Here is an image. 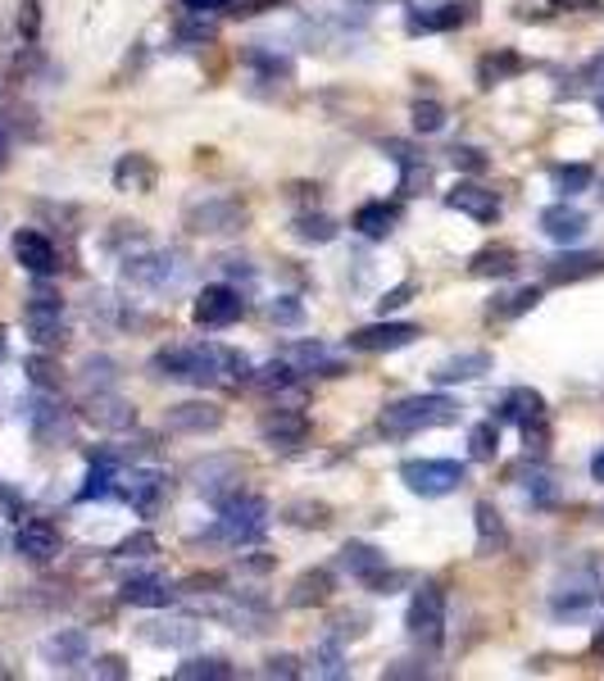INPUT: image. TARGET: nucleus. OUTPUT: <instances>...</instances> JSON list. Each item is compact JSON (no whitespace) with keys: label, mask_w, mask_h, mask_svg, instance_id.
I'll return each mask as SVG.
<instances>
[{"label":"nucleus","mask_w":604,"mask_h":681,"mask_svg":"<svg viewBox=\"0 0 604 681\" xmlns=\"http://www.w3.org/2000/svg\"><path fill=\"white\" fill-rule=\"evenodd\" d=\"M523 486H527V500H532V505H555V482H550V473L536 469Z\"/></svg>","instance_id":"49"},{"label":"nucleus","mask_w":604,"mask_h":681,"mask_svg":"<svg viewBox=\"0 0 604 681\" xmlns=\"http://www.w3.org/2000/svg\"><path fill=\"white\" fill-rule=\"evenodd\" d=\"M5 150H10V146H5V128H0V164H5Z\"/></svg>","instance_id":"60"},{"label":"nucleus","mask_w":604,"mask_h":681,"mask_svg":"<svg viewBox=\"0 0 604 681\" xmlns=\"http://www.w3.org/2000/svg\"><path fill=\"white\" fill-rule=\"evenodd\" d=\"M27 373H33L37 391H55V386H59V373H55V363H46V359H27Z\"/></svg>","instance_id":"52"},{"label":"nucleus","mask_w":604,"mask_h":681,"mask_svg":"<svg viewBox=\"0 0 604 681\" xmlns=\"http://www.w3.org/2000/svg\"><path fill=\"white\" fill-rule=\"evenodd\" d=\"M114 182H118V192H150L155 187V164H150L146 154H128V160L114 169Z\"/></svg>","instance_id":"35"},{"label":"nucleus","mask_w":604,"mask_h":681,"mask_svg":"<svg viewBox=\"0 0 604 681\" xmlns=\"http://www.w3.org/2000/svg\"><path fill=\"white\" fill-rule=\"evenodd\" d=\"M586 213L578 209V205H568V200H559V205H546L541 209V232H546L550 241H559V245H572V241H582L586 236Z\"/></svg>","instance_id":"22"},{"label":"nucleus","mask_w":604,"mask_h":681,"mask_svg":"<svg viewBox=\"0 0 604 681\" xmlns=\"http://www.w3.org/2000/svg\"><path fill=\"white\" fill-rule=\"evenodd\" d=\"M59 545H65V536H59V528H55V522H46V518H27V522H19V532H14V550L23 554V559H33V564H50L59 554Z\"/></svg>","instance_id":"15"},{"label":"nucleus","mask_w":604,"mask_h":681,"mask_svg":"<svg viewBox=\"0 0 604 681\" xmlns=\"http://www.w3.org/2000/svg\"><path fill=\"white\" fill-rule=\"evenodd\" d=\"M82 382H86V391H114L118 386V363L105 359V355H92L82 363Z\"/></svg>","instance_id":"42"},{"label":"nucleus","mask_w":604,"mask_h":681,"mask_svg":"<svg viewBox=\"0 0 604 681\" xmlns=\"http://www.w3.org/2000/svg\"><path fill=\"white\" fill-rule=\"evenodd\" d=\"M295 236H300V241H314V245H323V241L337 236V223L323 219V213H318V219H310V213H305V219H295Z\"/></svg>","instance_id":"45"},{"label":"nucleus","mask_w":604,"mask_h":681,"mask_svg":"<svg viewBox=\"0 0 604 681\" xmlns=\"http://www.w3.org/2000/svg\"><path fill=\"white\" fill-rule=\"evenodd\" d=\"M150 373L187 386H241L251 378V359L223 340H191V346H164L150 359Z\"/></svg>","instance_id":"1"},{"label":"nucleus","mask_w":604,"mask_h":681,"mask_svg":"<svg viewBox=\"0 0 604 681\" xmlns=\"http://www.w3.org/2000/svg\"><path fill=\"white\" fill-rule=\"evenodd\" d=\"M409 296H414V282H400V287H391L382 300H378V309H382V319L391 314V309H400V304H409Z\"/></svg>","instance_id":"53"},{"label":"nucleus","mask_w":604,"mask_h":681,"mask_svg":"<svg viewBox=\"0 0 604 681\" xmlns=\"http://www.w3.org/2000/svg\"><path fill=\"white\" fill-rule=\"evenodd\" d=\"M468 454L477 459V463H491L496 454H500V423L491 418V423H477L473 431H468Z\"/></svg>","instance_id":"41"},{"label":"nucleus","mask_w":604,"mask_h":681,"mask_svg":"<svg viewBox=\"0 0 604 681\" xmlns=\"http://www.w3.org/2000/svg\"><path fill=\"white\" fill-rule=\"evenodd\" d=\"M259 437L274 450H295V446H305V437H310V418L295 414V409H274L259 423Z\"/></svg>","instance_id":"21"},{"label":"nucleus","mask_w":604,"mask_h":681,"mask_svg":"<svg viewBox=\"0 0 604 681\" xmlns=\"http://www.w3.org/2000/svg\"><path fill=\"white\" fill-rule=\"evenodd\" d=\"M464 5L460 0H437V5H414L405 14V27L418 37V33H455V27L464 23Z\"/></svg>","instance_id":"18"},{"label":"nucleus","mask_w":604,"mask_h":681,"mask_svg":"<svg viewBox=\"0 0 604 681\" xmlns=\"http://www.w3.org/2000/svg\"><path fill=\"white\" fill-rule=\"evenodd\" d=\"M14 259L33 273V277H50V273H59V251L42 236V232H33V228H23V232H14Z\"/></svg>","instance_id":"20"},{"label":"nucleus","mask_w":604,"mask_h":681,"mask_svg":"<svg viewBox=\"0 0 604 681\" xmlns=\"http://www.w3.org/2000/svg\"><path fill=\"white\" fill-rule=\"evenodd\" d=\"M555 5H586V10H595L600 0H555Z\"/></svg>","instance_id":"59"},{"label":"nucleus","mask_w":604,"mask_h":681,"mask_svg":"<svg viewBox=\"0 0 604 681\" xmlns=\"http://www.w3.org/2000/svg\"><path fill=\"white\" fill-rule=\"evenodd\" d=\"M23 418H27V427H33V441L37 446H59V441H69V431H73L69 409L59 405L50 391H37L33 405L23 409Z\"/></svg>","instance_id":"11"},{"label":"nucleus","mask_w":604,"mask_h":681,"mask_svg":"<svg viewBox=\"0 0 604 681\" xmlns=\"http://www.w3.org/2000/svg\"><path fill=\"white\" fill-rule=\"evenodd\" d=\"M591 477L604 482V450H595V459H591Z\"/></svg>","instance_id":"57"},{"label":"nucleus","mask_w":604,"mask_h":681,"mask_svg":"<svg viewBox=\"0 0 604 681\" xmlns=\"http://www.w3.org/2000/svg\"><path fill=\"white\" fill-rule=\"evenodd\" d=\"M327 591H332V577L318 568V573H305L295 586H291V604L295 609H310V604H323L327 600Z\"/></svg>","instance_id":"40"},{"label":"nucleus","mask_w":604,"mask_h":681,"mask_svg":"<svg viewBox=\"0 0 604 681\" xmlns=\"http://www.w3.org/2000/svg\"><path fill=\"white\" fill-rule=\"evenodd\" d=\"M214 33H219V27L209 19H183V23H177V42H183V46H205V42H214Z\"/></svg>","instance_id":"46"},{"label":"nucleus","mask_w":604,"mask_h":681,"mask_svg":"<svg viewBox=\"0 0 604 681\" xmlns=\"http://www.w3.org/2000/svg\"><path fill=\"white\" fill-rule=\"evenodd\" d=\"M214 528L205 532V541H223V545H251L268 532V500L259 495H246V490H232L223 500H214Z\"/></svg>","instance_id":"3"},{"label":"nucleus","mask_w":604,"mask_h":681,"mask_svg":"<svg viewBox=\"0 0 604 681\" xmlns=\"http://www.w3.org/2000/svg\"><path fill=\"white\" fill-rule=\"evenodd\" d=\"M86 423L101 427V431H128L137 427V405L124 400L118 391H86V405H82Z\"/></svg>","instance_id":"14"},{"label":"nucleus","mask_w":604,"mask_h":681,"mask_svg":"<svg viewBox=\"0 0 604 681\" xmlns=\"http://www.w3.org/2000/svg\"><path fill=\"white\" fill-rule=\"evenodd\" d=\"M173 677L177 681H223V677H232V663L219 659V655H196L187 663H177Z\"/></svg>","instance_id":"36"},{"label":"nucleus","mask_w":604,"mask_h":681,"mask_svg":"<svg viewBox=\"0 0 604 681\" xmlns=\"http://www.w3.org/2000/svg\"><path fill=\"white\" fill-rule=\"evenodd\" d=\"M92 672H96V677H128V668H124V659H114V655H105V659H96V663H92Z\"/></svg>","instance_id":"55"},{"label":"nucleus","mask_w":604,"mask_h":681,"mask_svg":"<svg viewBox=\"0 0 604 681\" xmlns=\"http://www.w3.org/2000/svg\"><path fill=\"white\" fill-rule=\"evenodd\" d=\"M355 232L369 236V241H386L391 232H396V205L386 200H369L355 209Z\"/></svg>","instance_id":"29"},{"label":"nucleus","mask_w":604,"mask_h":681,"mask_svg":"<svg viewBox=\"0 0 604 681\" xmlns=\"http://www.w3.org/2000/svg\"><path fill=\"white\" fill-rule=\"evenodd\" d=\"M42 655L55 668H82V663H92V640H86V632H55L42 645Z\"/></svg>","instance_id":"27"},{"label":"nucleus","mask_w":604,"mask_h":681,"mask_svg":"<svg viewBox=\"0 0 604 681\" xmlns=\"http://www.w3.org/2000/svg\"><path fill=\"white\" fill-rule=\"evenodd\" d=\"M382 150L391 154V164L400 169V192H405V196H418V187L428 182V160H422V154H418L409 141H396V137H386Z\"/></svg>","instance_id":"26"},{"label":"nucleus","mask_w":604,"mask_h":681,"mask_svg":"<svg viewBox=\"0 0 604 681\" xmlns=\"http://www.w3.org/2000/svg\"><path fill=\"white\" fill-rule=\"evenodd\" d=\"M23 327H27V336L37 340V346H59L65 340V300H59V291L55 287H37L33 296H27V304H23Z\"/></svg>","instance_id":"7"},{"label":"nucleus","mask_w":604,"mask_h":681,"mask_svg":"<svg viewBox=\"0 0 604 681\" xmlns=\"http://www.w3.org/2000/svg\"><path fill=\"white\" fill-rule=\"evenodd\" d=\"M468 273L473 277H513V273H519V255H513L509 245H487V251L473 255Z\"/></svg>","instance_id":"33"},{"label":"nucleus","mask_w":604,"mask_h":681,"mask_svg":"<svg viewBox=\"0 0 604 681\" xmlns=\"http://www.w3.org/2000/svg\"><path fill=\"white\" fill-rule=\"evenodd\" d=\"M187 10H196V14H205V10H232L236 0H183Z\"/></svg>","instance_id":"56"},{"label":"nucleus","mask_w":604,"mask_h":681,"mask_svg":"<svg viewBox=\"0 0 604 681\" xmlns=\"http://www.w3.org/2000/svg\"><path fill=\"white\" fill-rule=\"evenodd\" d=\"M118 495L141 513V518H155L160 505H164V495H169V477L160 469H132L124 473V486H118Z\"/></svg>","instance_id":"13"},{"label":"nucleus","mask_w":604,"mask_h":681,"mask_svg":"<svg viewBox=\"0 0 604 681\" xmlns=\"http://www.w3.org/2000/svg\"><path fill=\"white\" fill-rule=\"evenodd\" d=\"M600 600V577L595 568H572L568 577L555 581V591H550V613L555 617H582L591 613Z\"/></svg>","instance_id":"9"},{"label":"nucleus","mask_w":604,"mask_h":681,"mask_svg":"<svg viewBox=\"0 0 604 681\" xmlns=\"http://www.w3.org/2000/svg\"><path fill=\"white\" fill-rule=\"evenodd\" d=\"M527 69V59L523 55H513V50H496V55H487L477 65V82L481 86H496V82H504V78H519Z\"/></svg>","instance_id":"34"},{"label":"nucleus","mask_w":604,"mask_h":681,"mask_svg":"<svg viewBox=\"0 0 604 681\" xmlns=\"http://www.w3.org/2000/svg\"><path fill=\"white\" fill-rule=\"evenodd\" d=\"M414 128L418 132H441L445 128V109L437 101H418L414 105Z\"/></svg>","instance_id":"47"},{"label":"nucleus","mask_w":604,"mask_h":681,"mask_svg":"<svg viewBox=\"0 0 604 681\" xmlns=\"http://www.w3.org/2000/svg\"><path fill=\"white\" fill-rule=\"evenodd\" d=\"M450 164L468 169V173H481V169H487V154H481L477 146H455V150H450Z\"/></svg>","instance_id":"51"},{"label":"nucleus","mask_w":604,"mask_h":681,"mask_svg":"<svg viewBox=\"0 0 604 681\" xmlns=\"http://www.w3.org/2000/svg\"><path fill=\"white\" fill-rule=\"evenodd\" d=\"M314 677H350V668H346V649H341V640L337 636H327L318 649H314Z\"/></svg>","instance_id":"39"},{"label":"nucleus","mask_w":604,"mask_h":681,"mask_svg":"<svg viewBox=\"0 0 604 681\" xmlns=\"http://www.w3.org/2000/svg\"><path fill=\"white\" fill-rule=\"evenodd\" d=\"M550 182H555V192H564V196H582V192H591L595 169L591 164H555Z\"/></svg>","instance_id":"37"},{"label":"nucleus","mask_w":604,"mask_h":681,"mask_svg":"<svg viewBox=\"0 0 604 681\" xmlns=\"http://www.w3.org/2000/svg\"><path fill=\"white\" fill-rule=\"evenodd\" d=\"M460 423V400L450 395H409V400H396V405L382 409V431L386 437H418V431H432V427H455Z\"/></svg>","instance_id":"2"},{"label":"nucleus","mask_w":604,"mask_h":681,"mask_svg":"<svg viewBox=\"0 0 604 681\" xmlns=\"http://www.w3.org/2000/svg\"><path fill=\"white\" fill-rule=\"evenodd\" d=\"M473 518H477V550H481V554H496V550H504L509 532H504V518H500V509H496L491 500H481V505L473 509Z\"/></svg>","instance_id":"31"},{"label":"nucleus","mask_w":604,"mask_h":681,"mask_svg":"<svg viewBox=\"0 0 604 681\" xmlns=\"http://www.w3.org/2000/svg\"><path fill=\"white\" fill-rule=\"evenodd\" d=\"M591 649H595V655H604V623L595 627V636H591Z\"/></svg>","instance_id":"58"},{"label":"nucleus","mask_w":604,"mask_h":681,"mask_svg":"<svg viewBox=\"0 0 604 681\" xmlns=\"http://www.w3.org/2000/svg\"><path fill=\"white\" fill-rule=\"evenodd\" d=\"M546 273H550V282H582V277L604 273V255H595V251H572V255L550 259Z\"/></svg>","instance_id":"30"},{"label":"nucleus","mask_w":604,"mask_h":681,"mask_svg":"<svg viewBox=\"0 0 604 681\" xmlns=\"http://www.w3.org/2000/svg\"><path fill=\"white\" fill-rule=\"evenodd\" d=\"M118 600L124 604H137V609H169L173 604V586L155 573H141V577H128L118 586Z\"/></svg>","instance_id":"24"},{"label":"nucleus","mask_w":604,"mask_h":681,"mask_svg":"<svg viewBox=\"0 0 604 681\" xmlns=\"http://www.w3.org/2000/svg\"><path fill=\"white\" fill-rule=\"evenodd\" d=\"M496 423H519V427L546 423V395L532 391V386H513V391H504L500 409H496Z\"/></svg>","instance_id":"23"},{"label":"nucleus","mask_w":604,"mask_h":681,"mask_svg":"<svg viewBox=\"0 0 604 681\" xmlns=\"http://www.w3.org/2000/svg\"><path fill=\"white\" fill-rule=\"evenodd\" d=\"M541 304V291L536 287H523V291H513L509 296V304H491V314H500V319H519V314H527V309H536Z\"/></svg>","instance_id":"44"},{"label":"nucleus","mask_w":604,"mask_h":681,"mask_svg":"<svg viewBox=\"0 0 604 681\" xmlns=\"http://www.w3.org/2000/svg\"><path fill=\"white\" fill-rule=\"evenodd\" d=\"M268 319H274L278 327H300L305 323V304H300L295 296H278L274 304H268Z\"/></svg>","instance_id":"43"},{"label":"nucleus","mask_w":604,"mask_h":681,"mask_svg":"<svg viewBox=\"0 0 604 681\" xmlns=\"http://www.w3.org/2000/svg\"><path fill=\"white\" fill-rule=\"evenodd\" d=\"M400 482L422 500H441V495H455L468 482V469L460 459H409L400 463Z\"/></svg>","instance_id":"5"},{"label":"nucleus","mask_w":604,"mask_h":681,"mask_svg":"<svg viewBox=\"0 0 604 681\" xmlns=\"http://www.w3.org/2000/svg\"><path fill=\"white\" fill-rule=\"evenodd\" d=\"M295 378H300V373H295V368H291L287 359H274V363H264L259 373H251V382H255L264 395H282V391H291Z\"/></svg>","instance_id":"38"},{"label":"nucleus","mask_w":604,"mask_h":681,"mask_svg":"<svg viewBox=\"0 0 604 681\" xmlns=\"http://www.w3.org/2000/svg\"><path fill=\"white\" fill-rule=\"evenodd\" d=\"M191 277V264L183 251H146V255H128L124 259V282L150 296L177 291Z\"/></svg>","instance_id":"4"},{"label":"nucleus","mask_w":604,"mask_h":681,"mask_svg":"<svg viewBox=\"0 0 604 681\" xmlns=\"http://www.w3.org/2000/svg\"><path fill=\"white\" fill-rule=\"evenodd\" d=\"M241 314H246V300H241V291L236 287H205L200 296H196V304H191V319H196V327H205V332H219V327H232Z\"/></svg>","instance_id":"10"},{"label":"nucleus","mask_w":604,"mask_h":681,"mask_svg":"<svg viewBox=\"0 0 604 681\" xmlns=\"http://www.w3.org/2000/svg\"><path fill=\"white\" fill-rule=\"evenodd\" d=\"M264 672H268V677H295V672H300V663H295L291 655H274Z\"/></svg>","instance_id":"54"},{"label":"nucleus","mask_w":604,"mask_h":681,"mask_svg":"<svg viewBox=\"0 0 604 681\" xmlns=\"http://www.w3.org/2000/svg\"><path fill=\"white\" fill-rule=\"evenodd\" d=\"M241 223H246V205L236 196H205L187 205V228L200 236H228L241 232Z\"/></svg>","instance_id":"8"},{"label":"nucleus","mask_w":604,"mask_h":681,"mask_svg":"<svg viewBox=\"0 0 604 681\" xmlns=\"http://www.w3.org/2000/svg\"><path fill=\"white\" fill-rule=\"evenodd\" d=\"M445 209H460L468 213L473 223H496L500 219V196L477 187V182H460L455 192H445Z\"/></svg>","instance_id":"19"},{"label":"nucleus","mask_w":604,"mask_h":681,"mask_svg":"<svg viewBox=\"0 0 604 681\" xmlns=\"http://www.w3.org/2000/svg\"><path fill=\"white\" fill-rule=\"evenodd\" d=\"M341 568L350 573V577H359L364 586H373L382 573H386V554L378 550V545H364V541H350L346 550H341Z\"/></svg>","instance_id":"28"},{"label":"nucleus","mask_w":604,"mask_h":681,"mask_svg":"<svg viewBox=\"0 0 604 681\" xmlns=\"http://www.w3.org/2000/svg\"><path fill=\"white\" fill-rule=\"evenodd\" d=\"M600 114H604V96H600Z\"/></svg>","instance_id":"61"},{"label":"nucleus","mask_w":604,"mask_h":681,"mask_svg":"<svg viewBox=\"0 0 604 681\" xmlns=\"http://www.w3.org/2000/svg\"><path fill=\"white\" fill-rule=\"evenodd\" d=\"M282 359L295 368V373H310V378H341L346 373V363L332 355L323 340H291L282 350Z\"/></svg>","instance_id":"16"},{"label":"nucleus","mask_w":604,"mask_h":681,"mask_svg":"<svg viewBox=\"0 0 604 681\" xmlns=\"http://www.w3.org/2000/svg\"><path fill=\"white\" fill-rule=\"evenodd\" d=\"M422 332L414 327V323H369V327H355L350 336H346V346L350 350H369V355H382V350H405V346H414Z\"/></svg>","instance_id":"12"},{"label":"nucleus","mask_w":604,"mask_h":681,"mask_svg":"<svg viewBox=\"0 0 604 681\" xmlns=\"http://www.w3.org/2000/svg\"><path fill=\"white\" fill-rule=\"evenodd\" d=\"M405 632L418 640V645H441L445 640V591L437 581H422L414 600H409V613H405Z\"/></svg>","instance_id":"6"},{"label":"nucleus","mask_w":604,"mask_h":681,"mask_svg":"<svg viewBox=\"0 0 604 681\" xmlns=\"http://www.w3.org/2000/svg\"><path fill=\"white\" fill-rule=\"evenodd\" d=\"M160 545H155V536L150 532H137V536H128V541H118V559H150V554H155Z\"/></svg>","instance_id":"48"},{"label":"nucleus","mask_w":604,"mask_h":681,"mask_svg":"<svg viewBox=\"0 0 604 681\" xmlns=\"http://www.w3.org/2000/svg\"><path fill=\"white\" fill-rule=\"evenodd\" d=\"M491 355L487 350H468V355H455V359H445L432 368V382L437 386H455V382H477V378H487L491 373Z\"/></svg>","instance_id":"25"},{"label":"nucleus","mask_w":604,"mask_h":681,"mask_svg":"<svg viewBox=\"0 0 604 681\" xmlns=\"http://www.w3.org/2000/svg\"><path fill=\"white\" fill-rule=\"evenodd\" d=\"M287 518L295 522V528H327V509L323 505H291Z\"/></svg>","instance_id":"50"},{"label":"nucleus","mask_w":604,"mask_h":681,"mask_svg":"<svg viewBox=\"0 0 604 681\" xmlns=\"http://www.w3.org/2000/svg\"><path fill=\"white\" fill-rule=\"evenodd\" d=\"M141 636L150 645H173V649H183V645H196L200 627L191 623V617H173V623H146Z\"/></svg>","instance_id":"32"},{"label":"nucleus","mask_w":604,"mask_h":681,"mask_svg":"<svg viewBox=\"0 0 604 681\" xmlns=\"http://www.w3.org/2000/svg\"><path fill=\"white\" fill-rule=\"evenodd\" d=\"M164 427L205 437V431H219L223 427V409L214 405V400H187V405H169L164 409Z\"/></svg>","instance_id":"17"}]
</instances>
